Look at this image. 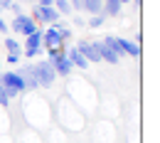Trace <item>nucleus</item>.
Listing matches in <instances>:
<instances>
[{
  "label": "nucleus",
  "mask_w": 160,
  "mask_h": 143,
  "mask_svg": "<svg viewBox=\"0 0 160 143\" xmlns=\"http://www.w3.org/2000/svg\"><path fill=\"white\" fill-rule=\"evenodd\" d=\"M67 49H69V44H59V47H52V49H42L47 54V62L52 64V69L57 72V77H72V72H74L72 62L67 57Z\"/></svg>",
  "instance_id": "1"
},
{
  "label": "nucleus",
  "mask_w": 160,
  "mask_h": 143,
  "mask_svg": "<svg viewBox=\"0 0 160 143\" xmlns=\"http://www.w3.org/2000/svg\"><path fill=\"white\" fill-rule=\"evenodd\" d=\"M0 84L5 86V94H8L10 101L18 99L20 94H27L25 82H22V77H20L18 69H2V72H0Z\"/></svg>",
  "instance_id": "2"
},
{
  "label": "nucleus",
  "mask_w": 160,
  "mask_h": 143,
  "mask_svg": "<svg viewBox=\"0 0 160 143\" xmlns=\"http://www.w3.org/2000/svg\"><path fill=\"white\" fill-rule=\"evenodd\" d=\"M113 37L116 35H106L103 40H94L96 42V49H99V54H101V62H106V64H121V59H123V54H121V49L116 47Z\"/></svg>",
  "instance_id": "3"
},
{
  "label": "nucleus",
  "mask_w": 160,
  "mask_h": 143,
  "mask_svg": "<svg viewBox=\"0 0 160 143\" xmlns=\"http://www.w3.org/2000/svg\"><path fill=\"white\" fill-rule=\"evenodd\" d=\"M27 15L35 20V25H37V27H40V25H44V27H47V25H54V22L62 20V15L54 10V5H52V8H44V5H37V3H35V5H32V10H30Z\"/></svg>",
  "instance_id": "4"
},
{
  "label": "nucleus",
  "mask_w": 160,
  "mask_h": 143,
  "mask_svg": "<svg viewBox=\"0 0 160 143\" xmlns=\"http://www.w3.org/2000/svg\"><path fill=\"white\" fill-rule=\"evenodd\" d=\"M32 67H35V77H37L40 89H52L54 82H57V72L52 69V64L47 59H40V62H35Z\"/></svg>",
  "instance_id": "5"
},
{
  "label": "nucleus",
  "mask_w": 160,
  "mask_h": 143,
  "mask_svg": "<svg viewBox=\"0 0 160 143\" xmlns=\"http://www.w3.org/2000/svg\"><path fill=\"white\" fill-rule=\"evenodd\" d=\"M8 27L12 30V35H22V37H30V35L37 30L35 20H32L27 13H20V15H15V18H12V22H8Z\"/></svg>",
  "instance_id": "6"
},
{
  "label": "nucleus",
  "mask_w": 160,
  "mask_h": 143,
  "mask_svg": "<svg viewBox=\"0 0 160 143\" xmlns=\"http://www.w3.org/2000/svg\"><path fill=\"white\" fill-rule=\"evenodd\" d=\"M74 47H77L81 54L86 57V62H89V64H101V54H99V49H96V42H91V40H79Z\"/></svg>",
  "instance_id": "7"
},
{
  "label": "nucleus",
  "mask_w": 160,
  "mask_h": 143,
  "mask_svg": "<svg viewBox=\"0 0 160 143\" xmlns=\"http://www.w3.org/2000/svg\"><path fill=\"white\" fill-rule=\"evenodd\" d=\"M59 44H67V42H62L59 30L54 25H47L42 30V49H52V47H59Z\"/></svg>",
  "instance_id": "8"
},
{
  "label": "nucleus",
  "mask_w": 160,
  "mask_h": 143,
  "mask_svg": "<svg viewBox=\"0 0 160 143\" xmlns=\"http://www.w3.org/2000/svg\"><path fill=\"white\" fill-rule=\"evenodd\" d=\"M116 42V47L121 49V54H128V57H133V59H138L140 57V44L133 40H128V37H113Z\"/></svg>",
  "instance_id": "9"
},
{
  "label": "nucleus",
  "mask_w": 160,
  "mask_h": 143,
  "mask_svg": "<svg viewBox=\"0 0 160 143\" xmlns=\"http://www.w3.org/2000/svg\"><path fill=\"white\" fill-rule=\"evenodd\" d=\"M18 72H20L22 82H25V89H27V94L40 89V84H37V77H35V67H32V64H27V67H20Z\"/></svg>",
  "instance_id": "10"
},
{
  "label": "nucleus",
  "mask_w": 160,
  "mask_h": 143,
  "mask_svg": "<svg viewBox=\"0 0 160 143\" xmlns=\"http://www.w3.org/2000/svg\"><path fill=\"white\" fill-rule=\"evenodd\" d=\"M67 57L72 62V67H77V69H89V67H91V64L86 62V57L81 54L77 47H72V44H69V49H67Z\"/></svg>",
  "instance_id": "11"
},
{
  "label": "nucleus",
  "mask_w": 160,
  "mask_h": 143,
  "mask_svg": "<svg viewBox=\"0 0 160 143\" xmlns=\"http://www.w3.org/2000/svg\"><path fill=\"white\" fill-rule=\"evenodd\" d=\"M121 10H123V5H121L118 0H103V10H101V15L108 20V18H118Z\"/></svg>",
  "instance_id": "12"
},
{
  "label": "nucleus",
  "mask_w": 160,
  "mask_h": 143,
  "mask_svg": "<svg viewBox=\"0 0 160 143\" xmlns=\"http://www.w3.org/2000/svg\"><path fill=\"white\" fill-rule=\"evenodd\" d=\"M2 47L8 49V54H22V42L15 37V35H5L2 40Z\"/></svg>",
  "instance_id": "13"
},
{
  "label": "nucleus",
  "mask_w": 160,
  "mask_h": 143,
  "mask_svg": "<svg viewBox=\"0 0 160 143\" xmlns=\"http://www.w3.org/2000/svg\"><path fill=\"white\" fill-rule=\"evenodd\" d=\"M81 3H84L86 15H101V10H103V0H81Z\"/></svg>",
  "instance_id": "14"
},
{
  "label": "nucleus",
  "mask_w": 160,
  "mask_h": 143,
  "mask_svg": "<svg viewBox=\"0 0 160 143\" xmlns=\"http://www.w3.org/2000/svg\"><path fill=\"white\" fill-rule=\"evenodd\" d=\"M54 10L59 13L62 18H72L74 13H72V5H69V0H54Z\"/></svg>",
  "instance_id": "15"
},
{
  "label": "nucleus",
  "mask_w": 160,
  "mask_h": 143,
  "mask_svg": "<svg viewBox=\"0 0 160 143\" xmlns=\"http://www.w3.org/2000/svg\"><path fill=\"white\" fill-rule=\"evenodd\" d=\"M103 22H106V18H103V15H89V20H86V27H91V30H99Z\"/></svg>",
  "instance_id": "16"
},
{
  "label": "nucleus",
  "mask_w": 160,
  "mask_h": 143,
  "mask_svg": "<svg viewBox=\"0 0 160 143\" xmlns=\"http://www.w3.org/2000/svg\"><path fill=\"white\" fill-rule=\"evenodd\" d=\"M10 106V99H8V94H5V86L0 84V109H8Z\"/></svg>",
  "instance_id": "17"
},
{
  "label": "nucleus",
  "mask_w": 160,
  "mask_h": 143,
  "mask_svg": "<svg viewBox=\"0 0 160 143\" xmlns=\"http://www.w3.org/2000/svg\"><path fill=\"white\" fill-rule=\"evenodd\" d=\"M20 59H22V54H8L2 64H10V67H15V64H20Z\"/></svg>",
  "instance_id": "18"
},
{
  "label": "nucleus",
  "mask_w": 160,
  "mask_h": 143,
  "mask_svg": "<svg viewBox=\"0 0 160 143\" xmlns=\"http://www.w3.org/2000/svg\"><path fill=\"white\" fill-rule=\"evenodd\" d=\"M69 5H72V13H84V3L81 0H69Z\"/></svg>",
  "instance_id": "19"
},
{
  "label": "nucleus",
  "mask_w": 160,
  "mask_h": 143,
  "mask_svg": "<svg viewBox=\"0 0 160 143\" xmlns=\"http://www.w3.org/2000/svg\"><path fill=\"white\" fill-rule=\"evenodd\" d=\"M72 20H74V25H77V27H86V20H84V18H79V15H72Z\"/></svg>",
  "instance_id": "20"
},
{
  "label": "nucleus",
  "mask_w": 160,
  "mask_h": 143,
  "mask_svg": "<svg viewBox=\"0 0 160 143\" xmlns=\"http://www.w3.org/2000/svg\"><path fill=\"white\" fill-rule=\"evenodd\" d=\"M0 35H10V27H8V22L0 18Z\"/></svg>",
  "instance_id": "21"
},
{
  "label": "nucleus",
  "mask_w": 160,
  "mask_h": 143,
  "mask_svg": "<svg viewBox=\"0 0 160 143\" xmlns=\"http://www.w3.org/2000/svg\"><path fill=\"white\" fill-rule=\"evenodd\" d=\"M15 0H0V10H10Z\"/></svg>",
  "instance_id": "22"
},
{
  "label": "nucleus",
  "mask_w": 160,
  "mask_h": 143,
  "mask_svg": "<svg viewBox=\"0 0 160 143\" xmlns=\"http://www.w3.org/2000/svg\"><path fill=\"white\" fill-rule=\"evenodd\" d=\"M37 5H44V8H52L54 0H37Z\"/></svg>",
  "instance_id": "23"
},
{
  "label": "nucleus",
  "mask_w": 160,
  "mask_h": 143,
  "mask_svg": "<svg viewBox=\"0 0 160 143\" xmlns=\"http://www.w3.org/2000/svg\"><path fill=\"white\" fill-rule=\"evenodd\" d=\"M10 10H12L15 15H20V13H22V8H20V5H18V3H12V8H10Z\"/></svg>",
  "instance_id": "24"
},
{
  "label": "nucleus",
  "mask_w": 160,
  "mask_h": 143,
  "mask_svg": "<svg viewBox=\"0 0 160 143\" xmlns=\"http://www.w3.org/2000/svg\"><path fill=\"white\" fill-rule=\"evenodd\" d=\"M133 5H136V8H140V5H143V0H133Z\"/></svg>",
  "instance_id": "25"
},
{
  "label": "nucleus",
  "mask_w": 160,
  "mask_h": 143,
  "mask_svg": "<svg viewBox=\"0 0 160 143\" xmlns=\"http://www.w3.org/2000/svg\"><path fill=\"white\" fill-rule=\"evenodd\" d=\"M118 3H121V5H128V3H131V0H118Z\"/></svg>",
  "instance_id": "26"
},
{
  "label": "nucleus",
  "mask_w": 160,
  "mask_h": 143,
  "mask_svg": "<svg viewBox=\"0 0 160 143\" xmlns=\"http://www.w3.org/2000/svg\"><path fill=\"white\" fill-rule=\"evenodd\" d=\"M0 72H2V59H0Z\"/></svg>",
  "instance_id": "27"
},
{
  "label": "nucleus",
  "mask_w": 160,
  "mask_h": 143,
  "mask_svg": "<svg viewBox=\"0 0 160 143\" xmlns=\"http://www.w3.org/2000/svg\"><path fill=\"white\" fill-rule=\"evenodd\" d=\"M30 3H32V5H35V3H37V0H30Z\"/></svg>",
  "instance_id": "28"
}]
</instances>
